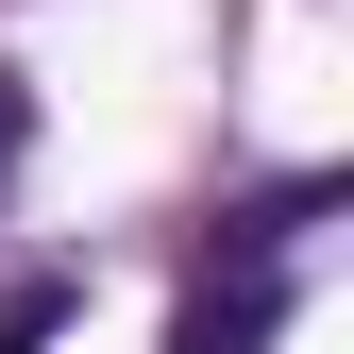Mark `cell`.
<instances>
[{
	"label": "cell",
	"mask_w": 354,
	"mask_h": 354,
	"mask_svg": "<svg viewBox=\"0 0 354 354\" xmlns=\"http://www.w3.org/2000/svg\"><path fill=\"white\" fill-rule=\"evenodd\" d=\"M68 304H84L68 270H17V287H0V354H51V337H68Z\"/></svg>",
	"instance_id": "cell-2"
},
{
	"label": "cell",
	"mask_w": 354,
	"mask_h": 354,
	"mask_svg": "<svg viewBox=\"0 0 354 354\" xmlns=\"http://www.w3.org/2000/svg\"><path fill=\"white\" fill-rule=\"evenodd\" d=\"M17 152H34V84L0 68V186H17Z\"/></svg>",
	"instance_id": "cell-3"
},
{
	"label": "cell",
	"mask_w": 354,
	"mask_h": 354,
	"mask_svg": "<svg viewBox=\"0 0 354 354\" xmlns=\"http://www.w3.org/2000/svg\"><path fill=\"white\" fill-rule=\"evenodd\" d=\"M287 337V253H203V287L169 304V354H270Z\"/></svg>",
	"instance_id": "cell-1"
}]
</instances>
